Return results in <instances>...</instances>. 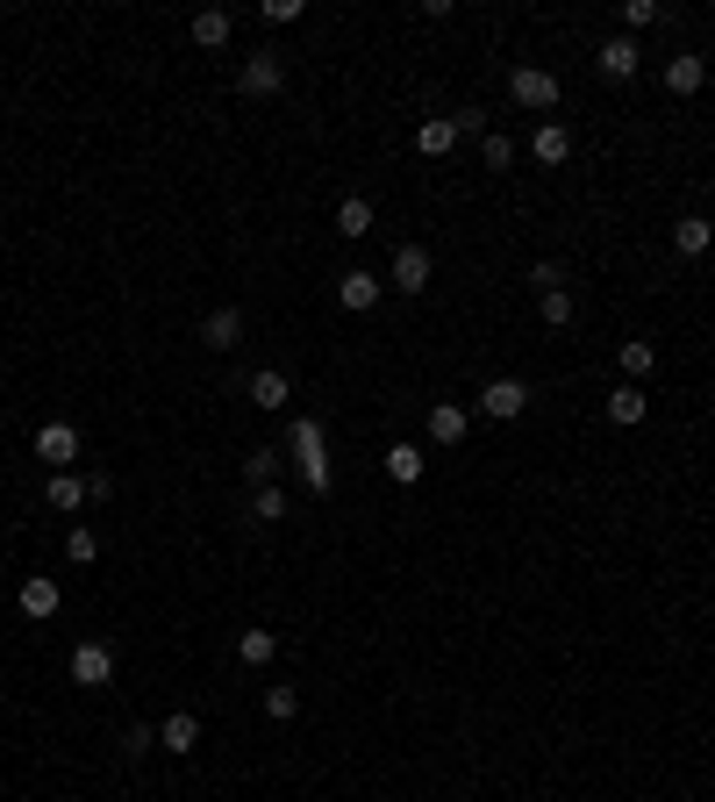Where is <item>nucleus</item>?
<instances>
[{
    "label": "nucleus",
    "mask_w": 715,
    "mask_h": 802,
    "mask_svg": "<svg viewBox=\"0 0 715 802\" xmlns=\"http://www.w3.org/2000/svg\"><path fill=\"white\" fill-rule=\"evenodd\" d=\"M286 451L301 459V488H308V494H329V437H323V423L301 416L294 437H286Z\"/></svg>",
    "instance_id": "nucleus-1"
},
{
    "label": "nucleus",
    "mask_w": 715,
    "mask_h": 802,
    "mask_svg": "<svg viewBox=\"0 0 715 802\" xmlns=\"http://www.w3.org/2000/svg\"><path fill=\"white\" fill-rule=\"evenodd\" d=\"M286 86V58L280 51H251L243 58V72H236V94L243 101H272Z\"/></svg>",
    "instance_id": "nucleus-2"
},
{
    "label": "nucleus",
    "mask_w": 715,
    "mask_h": 802,
    "mask_svg": "<svg viewBox=\"0 0 715 802\" xmlns=\"http://www.w3.org/2000/svg\"><path fill=\"white\" fill-rule=\"evenodd\" d=\"M523 408H529V381H515V373H501V381H486V387H480V416L515 423Z\"/></svg>",
    "instance_id": "nucleus-3"
},
{
    "label": "nucleus",
    "mask_w": 715,
    "mask_h": 802,
    "mask_svg": "<svg viewBox=\"0 0 715 802\" xmlns=\"http://www.w3.org/2000/svg\"><path fill=\"white\" fill-rule=\"evenodd\" d=\"M508 94H515V108H558V80H551V72H544V65H515L508 72Z\"/></svg>",
    "instance_id": "nucleus-4"
},
{
    "label": "nucleus",
    "mask_w": 715,
    "mask_h": 802,
    "mask_svg": "<svg viewBox=\"0 0 715 802\" xmlns=\"http://www.w3.org/2000/svg\"><path fill=\"white\" fill-rule=\"evenodd\" d=\"M36 459L51 466V473H72V459H80V430H72V423H43V430H36Z\"/></svg>",
    "instance_id": "nucleus-5"
},
{
    "label": "nucleus",
    "mask_w": 715,
    "mask_h": 802,
    "mask_svg": "<svg viewBox=\"0 0 715 802\" xmlns=\"http://www.w3.org/2000/svg\"><path fill=\"white\" fill-rule=\"evenodd\" d=\"M72 680H80V688H108V680H115V653L101 638L72 645Z\"/></svg>",
    "instance_id": "nucleus-6"
},
{
    "label": "nucleus",
    "mask_w": 715,
    "mask_h": 802,
    "mask_svg": "<svg viewBox=\"0 0 715 802\" xmlns=\"http://www.w3.org/2000/svg\"><path fill=\"white\" fill-rule=\"evenodd\" d=\"M14 602H22V616H29V624H43V616H57V602H65V595H57V581H51V573H29V581L14 587Z\"/></svg>",
    "instance_id": "nucleus-7"
},
{
    "label": "nucleus",
    "mask_w": 715,
    "mask_h": 802,
    "mask_svg": "<svg viewBox=\"0 0 715 802\" xmlns=\"http://www.w3.org/2000/svg\"><path fill=\"white\" fill-rule=\"evenodd\" d=\"M595 65H601V80H637L644 51H637V37H608L601 51H595Z\"/></svg>",
    "instance_id": "nucleus-8"
},
{
    "label": "nucleus",
    "mask_w": 715,
    "mask_h": 802,
    "mask_svg": "<svg viewBox=\"0 0 715 802\" xmlns=\"http://www.w3.org/2000/svg\"><path fill=\"white\" fill-rule=\"evenodd\" d=\"M387 272H393V287H401V294H422V287H430V251H422V244H401Z\"/></svg>",
    "instance_id": "nucleus-9"
},
{
    "label": "nucleus",
    "mask_w": 715,
    "mask_h": 802,
    "mask_svg": "<svg viewBox=\"0 0 715 802\" xmlns=\"http://www.w3.org/2000/svg\"><path fill=\"white\" fill-rule=\"evenodd\" d=\"M529 158H537V165H566L572 158V129L566 123H537V129H529Z\"/></svg>",
    "instance_id": "nucleus-10"
},
{
    "label": "nucleus",
    "mask_w": 715,
    "mask_h": 802,
    "mask_svg": "<svg viewBox=\"0 0 715 802\" xmlns=\"http://www.w3.org/2000/svg\"><path fill=\"white\" fill-rule=\"evenodd\" d=\"M379 294H387V287H379V280H372V272H365V265H351V272H344V280H337V301H344V309H351V315L379 309Z\"/></svg>",
    "instance_id": "nucleus-11"
},
{
    "label": "nucleus",
    "mask_w": 715,
    "mask_h": 802,
    "mask_svg": "<svg viewBox=\"0 0 715 802\" xmlns=\"http://www.w3.org/2000/svg\"><path fill=\"white\" fill-rule=\"evenodd\" d=\"M201 344H208V352H236V344H243V309H208Z\"/></svg>",
    "instance_id": "nucleus-12"
},
{
    "label": "nucleus",
    "mask_w": 715,
    "mask_h": 802,
    "mask_svg": "<svg viewBox=\"0 0 715 802\" xmlns=\"http://www.w3.org/2000/svg\"><path fill=\"white\" fill-rule=\"evenodd\" d=\"M193 746H201V723H193L187 709H172V717L158 723V752H179V760H187Z\"/></svg>",
    "instance_id": "nucleus-13"
},
{
    "label": "nucleus",
    "mask_w": 715,
    "mask_h": 802,
    "mask_svg": "<svg viewBox=\"0 0 715 802\" xmlns=\"http://www.w3.org/2000/svg\"><path fill=\"white\" fill-rule=\"evenodd\" d=\"M665 86H673V94H702V86H708V58L702 51H680L673 65H665Z\"/></svg>",
    "instance_id": "nucleus-14"
},
{
    "label": "nucleus",
    "mask_w": 715,
    "mask_h": 802,
    "mask_svg": "<svg viewBox=\"0 0 715 802\" xmlns=\"http://www.w3.org/2000/svg\"><path fill=\"white\" fill-rule=\"evenodd\" d=\"M230 8H201V14H193V22H187V37L193 43H201V51H222V43H230Z\"/></svg>",
    "instance_id": "nucleus-15"
},
{
    "label": "nucleus",
    "mask_w": 715,
    "mask_h": 802,
    "mask_svg": "<svg viewBox=\"0 0 715 802\" xmlns=\"http://www.w3.org/2000/svg\"><path fill=\"white\" fill-rule=\"evenodd\" d=\"M465 430H473V416H465V402H437V408H430V445H459Z\"/></svg>",
    "instance_id": "nucleus-16"
},
{
    "label": "nucleus",
    "mask_w": 715,
    "mask_h": 802,
    "mask_svg": "<svg viewBox=\"0 0 715 802\" xmlns=\"http://www.w3.org/2000/svg\"><path fill=\"white\" fill-rule=\"evenodd\" d=\"M708 244H715V222L708 216H680L673 222V251H680V259H702Z\"/></svg>",
    "instance_id": "nucleus-17"
},
{
    "label": "nucleus",
    "mask_w": 715,
    "mask_h": 802,
    "mask_svg": "<svg viewBox=\"0 0 715 802\" xmlns=\"http://www.w3.org/2000/svg\"><path fill=\"white\" fill-rule=\"evenodd\" d=\"M451 144H459V123H451V115H430V123L416 129V150H422V158H444Z\"/></svg>",
    "instance_id": "nucleus-18"
},
{
    "label": "nucleus",
    "mask_w": 715,
    "mask_h": 802,
    "mask_svg": "<svg viewBox=\"0 0 715 802\" xmlns=\"http://www.w3.org/2000/svg\"><path fill=\"white\" fill-rule=\"evenodd\" d=\"M236 659H243V667H272V659H280V631H243Z\"/></svg>",
    "instance_id": "nucleus-19"
},
{
    "label": "nucleus",
    "mask_w": 715,
    "mask_h": 802,
    "mask_svg": "<svg viewBox=\"0 0 715 802\" xmlns=\"http://www.w3.org/2000/svg\"><path fill=\"white\" fill-rule=\"evenodd\" d=\"M608 423H622V430H630V423H644V387H637V381H622L616 395H608Z\"/></svg>",
    "instance_id": "nucleus-20"
},
{
    "label": "nucleus",
    "mask_w": 715,
    "mask_h": 802,
    "mask_svg": "<svg viewBox=\"0 0 715 802\" xmlns=\"http://www.w3.org/2000/svg\"><path fill=\"white\" fill-rule=\"evenodd\" d=\"M251 402H257V408H286V402H294L286 373H272V366H265V373H251Z\"/></svg>",
    "instance_id": "nucleus-21"
},
{
    "label": "nucleus",
    "mask_w": 715,
    "mask_h": 802,
    "mask_svg": "<svg viewBox=\"0 0 715 802\" xmlns=\"http://www.w3.org/2000/svg\"><path fill=\"white\" fill-rule=\"evenodd\" d=\"M286 509H294V502H286V488H251V509H243V517H251V523H286Z\"/></svg>",
    "instance_id": "nucleus-22"
},
{
    "label": "nucleus",
    "mask_w": 715,
    "mask_h": 802,
    "mask_svg": "<svg viewBox=\"0 0 715 802\" xmlns=\"http://www.w3.org/2000/svg\"><path fill=\"white\" fill-rule=\"evenodd\" d=\"M337 237H351V244H358V237H372V201H365V194H351V201L337 208Z\"/></svg>",
    "instance_id": "nucleus-23"
},
{
    "label": "nucleus",
    "mask_w": 715,
    "mask_h": 802,
    "mask_svg": "<svg viewBox=\"0 0 715 802\" xmlns=\"http://www.w3.org/2000/svg\"><path fill=\"white\" fill-rule=\"evenodd\" d=\"M387 480L416 488V480H422V451H416V445H387Z\"/></svg>",
    "instance_id": "nucleus-24"
},
{
    "label": "nucleus",
    "mask_w": 715,
    "mask_h": 802,
    "mask_svg": "<svg viewBox=\"0 0 715 802\" xmlns=\"http://www.w3.org/2000/svg\"><path fill=\"white\" fill-rule=\"evenodd\" d=\"M243 480H251V488H280V451L257 445L251 459H243Z\"/></svg>",
    "instance_id": "nucleus-25"
},
{
    "label": "nucleus",
    "mask_w": 715,
    "mask_h": 802,
    "mask_svg": "<svg viewBox=\"0 0 715 802\" xmlns=\"http://www.w3.org/2000/svg\"><path fill=\"white\" fill-rule=\"evenodd\" d=\"M43 494H51V509H65V517H72V509L86 502V480L80 473H51V488H43Z\"/></svg>",
    "instance_id": "nucleus-26"
},
{
    "label": "nucleus",
    "mask_w": 715,
    "mask_h": 802,
    "mask_svg": "<svg viewBox=\"0 0 715 802\" xmlns=\"http://www.w3.org/2000/svg\"><path fill=\"white\" fill-rule=\"evenodd\" d=\"M480 158H486V173H508V165H515V136L486 129V136H480Z\"/></svg>",
    "instance_id": "nucleus-27"
},
{
    "label": "nucleus",
    "mask_w": 715,
    "mask_h": 802,
    "mask_svg": "<svg viewBox=\"0 0 715 802\" xmlns=\"http://www.w3.org/2000/svg\"><path fill=\"white\" fill-rule=\"evenodd\" d=\"M65 559H72V566H94V559H101V538L86 531V523H72V531H65Z\"/></svg>",
    "instance_id": "nucleus-28"
},
{
    "label": "nucleus",
    "mask_w": 715,
    "mask_h": 802,
    "mask_svg": "<svg viewBox=\"0 0 715 802\" xmlns=\"http://www.w3.org/2000/svg\"><path fill=\"white\" fill-rule=\"evenodd\" d=\"M572 315H580V301H572V287H551V294H544V323H551V330H566Z\"/></svg>",
    "instance_id": "nucleus-29"
},
{
    "label": "nucleus",
    "mask_w": 715,
    "mask_h": 802,
    "mask_svg": "<svg viewBox=\"0 0 715 802\" xmlns=\"http://www.w3.org/2000/svg\"><path fill=\"white\" fill-rule=\"evenodd\" d=\"M651 366H659V344H644V337H637V344H622V373H630V381H644Z\"/></svg>",
    "instance_id": "nucleus-30"
},
{
    "label": "nucleus",
    "mask_w": 715,
    "mask_h": 802,
    "mask_svg": "<svg viewBox=\"0 0 715 802\" xmlns=\"http://www.w3.org/2000/svg\"><path fill=\"white\" fill-rule=\"evenodd\" d=\"M651 22H665L659 0H630V8H622V37H637V29H651Z\"/></svg>",
    "instance_id": "nucleus-31"
},
{
    "label": "nucleus",
    "mask_w": 715,
    "mask_h": 802,
    "mask_svg": "<svg viewBox=\"0 0 715 802\" xmlns=\"http://www.w3.org/2000/svg\"><path fill=\"white\" fill-rule=\"evenodd\" d=\"M122 752H129V760H144V752H158V731H150V723H129V731H122Z\"/></svg>",
    "instance_id": "nucleus-32"
},
{
    "label": "nucleus",
    "mask_w": 715,
    "mask_h": 802,
    "mask_svg": "<svg viewBox=\"0 0 715 802\" xmlns=\"http://www.w3.org/2000/svg\"><path fill=\"white\" fill-rule=\"evenodd\" d=\"M265 717H280V723L301 717V695H294V688H265Z\"/></svg>",
    "instance_id": "nucleus-33"
},
{
    "label": "nucleus",
    "mask_w": 715,
    "mask_h": 802,
    "mask_svg": "<svg viewBox=\"0 0 715 802\" xmlns=\"http://www.w3.org/2000/svg\"><path fill=\"white\" fill-rule=\"evenodd\" d=\"M529 287H537V294H551V287H566V272H558V259H537V265H529Z\"/></svg>",
    "instance_id": "nucleus-34"
},
{
    "label": "nucleus",
    "mask_w": 715,
    "mask_h": 802,
    "mask_svg": "<svg viewBox=\"0 0 715 802\" xmlns=\"http://www.w3.org/2000/svg\"><path fill=\"white\" fill-rule=\"evenodd\" d=\"M265 22H301V0H265Z\"/></svg>",
    "instance_id": "nucleus-35"
},
{
    "label": "nucleus",
    "mask_w": 715,
    "mask_h": 802,
    "mask_svg": "<svg viewBox=\"0 0 715 802\" xmlns=\"http://www.w3.org/2000/svg\"><path fill=\"white\" fill-rule=\"evenodd\" d=\"M451 123H459V136H486V115H480V108H459Z\"/></svg>",
    "instance_id": "nucleus-36"
},
{
    "label": "nucleus",
    "mask_w": 715,
    "mask_h": 802,
    "mask_svg": "<svg viewBox=\"0 0 715 802\" xmlns=\"http://www.w3.org/2000/svg\"><path fill=\"white\" fill-rule=\"evenodd\" d=\"M115 494V473H86V502H108Z\"/></svg>",
    "instance_id": "nucleus-37"
}]
</instances>
